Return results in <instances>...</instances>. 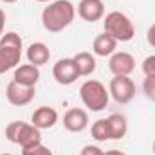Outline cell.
<instances>
[{
    "instance_id": "obj_3",
    "label": "cell",
    "mask_w": 155,
    "mask_h": 155,
    "mask_svg": "<svg viewBox=\"0 0 155 155\" xmlns=\"http://www.w3.org/2000/svg\"><path fill=\"white\" fill-rule=\"evenodd\" d=\"M79 97L83 101V105L92 110V112H101L108 107V99H110V92L107 90V87L97 81V79H87L81 88H79Z\"/></svg>"
},
{
    "instance_id": "obj_11",
    "label": "cell",
    "mask_w": 155,
    "mask_h": 155,
    "mask_svg": "<svg viewBox=\"0 0 155 155\" xmlns=\"http://www.w3.org/2000/svg\"><path fill=\"white\" fill-rule=\"evenodd\" d=\"M63 126L69 132H83L88 126V114L83 108H69L63 116Z\"/></svg>"
},
{
    "instance_id": "obj_13",
    "label": "cell",
    "mask_w": 155,
    "mask_h": 155,
    "mask_svg": "<svg viewBox=\"0 0 155 155\" xmlns=\"http://www.w3.org/2000/svg\"><path fill=\"white\" fill-rule=\"evenodd\" d=\"M40 79V69L33 63H25V65H20L16 71H15V76L13 81L24 85V87H36Z\"/></svg>"
},
{
    "instance_id": "obj_15",
    "label": "cell",
    "mask_w": 155,
    "mask_h": 155,
    "mask_svg": "<svg viewBox=\"0 0 155 155\" xmlns=\"http://www.w3.org/2000/svg\"><path fill=\"white\" fill-rule=\"evenodd\" d=\"M27 60H29V63H33V65H36V67H41V65H45V63L51 60V51H49V47H47L45 43H41V41L31 43V45L27 47Z\"/></svg>"
},
{
    "instance_id": "obj_6",
    "label": "cell",
    "mask_w": 155,
    "mask_h": 155,
    "mask_svg": "<svg viewBox=\"0 0 155 155\" xmlns=\"http://www.w3.org/2000/svg\"><path fill=\"white\" fill-rule=\"evenodd\" d=\"M108 92L117 105H126L135 96V83L130 76H114L110 81Z\"/></svg>"
},
{
    "instance_id": "obj_26",
    "label": "cell",
    "mask_w": 155,
    "mask_h": 155,
    "mask_svg": "<svg viewBox=\"0 0 155 155\" xmlns=\"http://www.w3.org/2000/svg\"><path fill=\"white\" fill-rule=\"evenodd\" d=\"M4 4H13V2H16V0H2Z\"/></svg>"
},
{
    "instance_id": "obj_27",
    "label": "cell",
    "mask_w": 155,
    "mask_h": 155,
    "mask_svg": "<svg viewBox=\"0 0 155 155\" xmlns=\"http://www.w3.org/2000/svg\"><path fill=\"white\" fill-rule=\"evenodd\" d=\"M36 2H49V0H36Z\"/></svg>"
},
{
    "instance_id": "obj_16",
    "label": "cell",
    "mask_w": 155,
    "mask_h": 155,
    "mask_svg": "<svg viewBox=\"0 0 155 155\" xmlns=\"http://www.w3.org/2000/svg\"><path fill=\"white\" fill-rule=\"evenodd\" d=\"M107 124H108V134H110V141H121L126 132H128V123L124 116L121 114H112L107 117Z\"/></svg>"
},
{
    "instance_id": "obj_17",
    "label": "cell",
    "mask_w": 155,
    "mask_h": 155,
    "mask_svg": "<svg viewBox=\"0 0 155 155\" xmlns=\"http://www.w3.org/2000/svg\"><path fill=\"white\" fill-rule=\"evenodd\" d=\"M72 60L76 63V69L79 72V76H90L96 71V58L90 52H78Z\"/></svg>"
},
{
    "instance_id": "obj_29",
    "label": "cell",
    "mask_w": 155,
    "mask_h": 155,
    "mask_svg": "<svg viewBox=\"0 0 155 155\" xmlns=\"http://www.w3.org/2000/svg\"><path fill=\"white\" fill-rule=\"evenodd\" d=\"M0 155H13V153H0Z\"/></svg>"
},
{
    "instance_id": "obj_12",
    "label": "cell",
    "mask_w": 155,
    "mask_h": 155,
    "mask_svg": "<svg viewBox=\"0 0 155 155\" xmlns=\"http://www.w3.org/2000/svg\"><path fill=\"white\" fill-rule=\"evenodd\" d=\"M31 123L38 128V130H47L52 128L58 123V112L52 107H40L33 112L31 116Z\"/></svg>"
},
{
    "instance_id": "obj_28",
    "label": "cell",
    "mask_w": 155,
    "mask_h": 155,
    "mask_svg": "<svg viewBox=\"0 0 155 155\" xmlns=\"http://www.w3.org/2000/svg\"><path fill=\"white\" fill-rule=\"evenodd\" d=\"M153 155H155V141H153Z\"/></svg>"
},
{
    "instance_id": "obj_8",
    "label": "cell",
    "mask_w": 155,
    "mask_h": 155,
    "mask_svg": "<svg viewBox=\"0 0 155 155\" xmlns=\"http://www.w3.org/2000/svg\"><path fill=\"white\" fill-rule=\"evenodd\" d=\"M35 87H24L16 81H11L5 88V97L15 107H25L35 99Z\"/></svg>"
},
{
    "instance_id": "obj_24",
    "label": "cell",
    "mask_w": 155,
    "mask_h": 155,
    "mask_svg": "<svg viewBox=\"0 0 155 155\" xmlns=\"http://www.w3.org/2000/svg\"><path fill=\"white\" fill-rule=\"evenodd\" d=\"M4 25H5V13L0 9V38L4 35Z\"/></svg>"
},
{
    "instance_id": "obj_1",
    "label": "cell",
    "mask_w": 155,
    "mask_h": 155,
    "mask_svg": "<svg viewBox=\"0 0 155 155\" xmlns=\"http://www.w3.org/2000/svg\"><path fill=\"white\" fill-rule=\"evenodd\" d=\"M76 16V7L71 0H54L41 11V24L49 33H60L67 29Z\"/></svg>"
},
{
    "instance_id": "obj_20",
    "label": "cell",
    "mask_w": 155,
    "mask_h": 155,
    "mask_svg": "<svg viewBox=\"0 0 155 155\" xmlns=\"http://www.w3.org/2000/svg\"><path fill=\"white\" fill-rule=\"evenodd\" d=\"M22 155H52V152L47 146H43V144H36L33 148H24Z\"/></svg>"
},
{
    "instance_id": "obj_7",
    "label": "cell",
    "mask_w": 155,
    "mask_h": 155,
    "mask_svg": "<svg viewBox=\"0 0 155 155\" xmlns=\"http://www.w3.org/2000/svg\"><path fill=\"white\" fill-rule=\"evenodd\" d=\"M52 78L60 85H72L79 78V72L76 69V63L72 58H61L52 67Z\"/></svg>"
},
{
    "instance_id": "obj_5",
    "label": "cell",
    "mask_w": 155,
    "mask_h": 155,
    "mask_svg": "<svg viewBox=\"0 0 155 155\" xmlns=\"http://www.w3.org/2000/svg\"><path fill=\"white\" fill-rule=\"evenodd\" d=\"M103 27H105V33L116 38L117 41H130L135 36V27L132 20L121 11L108 13L103 20Z\"/></svg>"
},
{
    "instance_id": "obj_21",
    "label": "cell",
    "mask_w": 155,
    "mask_h": 155,
    "mask_svg": "<svg viewBox=\"0 0 155 155\" xmlns=\"http://www.w3.org/2000/svg\"><path fill=\"white\" fill-rule=\"evenodd\" d=\"M143 72H144V76H155V54L144 58V61H143Z\"/></svg>"
},
{
    "instance_id": "obj_9",
    "label": "cell",
    "mask_w": 155,
    "mask_h": 155,
    "mask_svg": "<svg viewBox=\"0 0 155 155\" xmlns=\"http://www.w3.org/2000/svg\"><path fill=\"white\" fill-rule=\"evenodd\" d=\"M108 69L114 76H130L135 69V60L130 52H114L108 61Z\"/></svg>"
},
{
    "instance_id": "obj_2",
    "label": "cell",
    "mask_w": 155,
    "mask_h": 155,
    "mask_svg": "<svg viewBox=\"0 0 155 155\" xmlns=\"http://www.w3.org/2000/svg\"><path fill=\"white\" fill-rule=\"evenodd\" d=\"M5 139L13 144H20L24 148H33L36 144H41V134L40 130L31 123L24 121H13L5 126Z\"/></svg>"
},
{
    "instance_id": "obj_4",
    "label": "cell",
    "mask_w": 155,
    "mask_h": 155,
    "mask_svg": "<svg viewBox=\"0 0 155 155\" xmlns=\"http://www.w3.org/2000/svg\"><path fill=\"white\" fill-rule=\"evenodd\" d=\"M22 58V38L16 33H5L0 38V74L15 69Z\"/></svg>"
},
{
    "instance_id": "obj_23",
    "label": "cell",
    "mask_w": 155,
    "mask_h": 155,
    "mask_svg": "<svg viewBox=\"0 0 155 155\" xmlns=\"http://www.w3.org/2000/svg\"><path fill=\"white\" fill-rule=\"evenodd\" d=\"M146 40H148V43L155 47V24L153 25H150V29H148V33H146Z\"/></svg>"
},
{
    "instance_id": "obj_25",
    "label": "cell",
    "mask_w": 155,
    "mask_h": 155,
    "mask_svg": "<svg viewBox=\"0 0 155 155\" xmlns=\"http://www.w3.org/2000/svg\"><path fill=\"white\" fill-rule=\"evenodd\" d=\"M105 155H126V153H123L121 150H108V152H105Z\"/></svg>"
},
{
    "instance_id": "obj_10",
    "label": "cell",
    "mask_w": 155,
    "mask_h": 155,
    "mask_svg": "<svg viewBox=\"0 0 155 155\" xmlns=\"http://www.w3.org/2000/svg\"><path fill=\"white\" fill-rule=\"evenodd\" d=\"M78 15L85 22H97L105 16V4L101 0H81L78 4Z\"/></svg>"
},
{
    "instance_id": "obj_19",
    "label": "cell",
    "mask_w": 155,
    "mask_h": 155,
    "mask_svg": "<svg viewBox=\"0 0 155 155\" xmlns=\"http://www.w3.org/2000/svg\"><path fill=\"white\" fill-rule=\"evenodd\" d=\"M143 92H144V96L150 101H155V76L144 78V81H143Z\"/></svg>"
},
{
    "instance_id": "obj_14",
    "label": "cell",
    "mask_w": 155,
    "mask_h": 155,
    "mask_svg": "<svg viewBox=\"0 0 155 155\" xmlns=\"http://www.w3.org/2000/svg\"><path fill=\"white\" fill-rule=\"evenodd\" d=\"M117 49V40L112 38L110 35L103 33V35H97L94 43H92V52L96 56H101V58H107V56H112Z\"/></svg>"
},
{
    "instance_id": "obj_22",
    "label": "cell",
    "mask_w": 155,
    "mask_h": 155,
    "mask_svg": "<svg viewBox=\"0 0 155 155\" xmlns=\"http://www.w3.org/2000/svg\"><path fill=\"white\" fill-rule=\"evenodd\" d=\"M79 155H105V152H103L99 146L87 144V146H83V150H81V153Z\"/></svg>"
},
{
    "instance_id": "obj_18",
    "label": "cell",
    "mask_w": 155,
    "mask_h": 155,
    "mask_svg": "<svg viewBox=\"0 0 155 155\" xmlns=\"http://www.w3.org/2000/svg\"><path fill=\"white\" fill-rule=\"evenodd\" d=\"M90 132H92V137H94L96 141H99V143H103V141H110V134H108L107 119H97V121L92 124Z\"/></svg>"
}]
</instances>
